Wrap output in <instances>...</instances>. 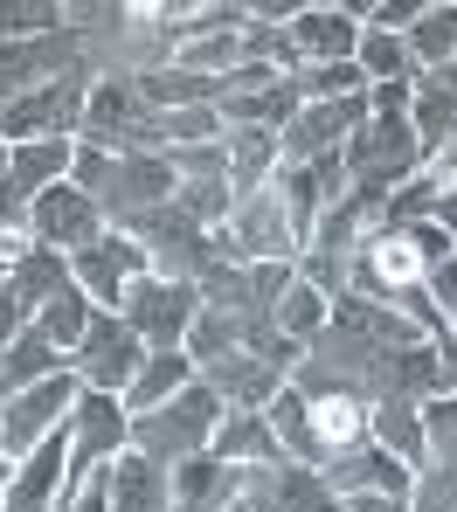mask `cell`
Here are the masks:
<instances>
[{
    "instance_id": "10",
    "label": "cell",
    "mask_w": 457,
    "mask_h": 512,
    "mask_svg": "<svg viewBox=\"0 0 457 512\" xmlns=\"http://www.w3.org/2000/svg\"><path fill=\"white\" fill-rule=\"evenodd\" d=\"M139 270H153V256L139 250L132 236H118V229H104L91 250L70 256V277H77V291L91 298L97 312H118V291H125Z\"/></svg>"
},
{
    "instance_id": "37",
    "label": "cell",
    "mask_w": 457,
    "mask_h": 512,
    "mask_svg": "<svg viewBox=\"0 0 457 512\" xmlns=\"http://www.w3.org/2000/svg\"><path fill=\"white\" fill-rule=\"evenodd\" d=\"M111 173H118V153L77 139V153H70V187H84L91 201H104V194H111Z\"/></svg>"
},
{
    "instance_id": "32",
    "label": "cell",
    "mask_w": 457,
    "mask_h": 512,
    "mask_svg": "<svg viewBox=\"0 0 457 512\" xmlns=\"http://www.w3.org/2000/svg\"><path fill=\"white\" fill-rule=\"evenodd\" d=\"M354 63L367 70V84H416V77H423V70L409 63V42H402V35H381V28H361Z\"/></svg>"
},
{
    "instance_id": "6",
    "label": "cell",
    "mask_w": 457,
    "mask_h": 512,
    "mask_svg": "<svg viewBox=\"0 0 457 512\" xmlns=\"http://www.w3.org/2000/svg\"><path fill=\"white\" fill-rule=\"evenodd\" d=\"M215 250L229 256V263H291L298 256V236H291V222H284L271 187L236 201V215L215 229Z\"/></svg>"
},
{
    "instance_id": "50",
    "label": "cell",
    "mask_w": 457,
    "mask_h": 512,
    "mask_svg": "<svg viewBox=\"0 0 457 512\" xmlns=\"http://www.w3.org/2000/svg\"><path fill=\"white\" fill-rule=\"evenodd\" d=\"M229 512H250V506H243V499H236V506H229Z\"/></svg>"
},
{
    "instance_id": "11",
    "label": "cell",
    "mask_w": 457,
    "mask_h": 512,
    "mask_svg": "<svg viewBox=\"0 0 457 512\" xmlns=\"http://www.w3.org/2000/svg\"><path fill=\"white\" fill-rule=\"evenodd\" d=\"M319 478L333 485V499L381 492V499H402V506H409V492H416V471H409L402 457H388L374 436H367V443H354V450H340V457H326V464H319Z\"/></svg>"
},
{
    "instance_id": "25",
    "label": "cell",
    "mask_w": 457,
    "mask_h": 512,
    "mask_svg": "<svg viewBox=\"0 0 457 512\" xmlns=\"http://www.w3.org/2000/svg\"><path fill=\"white\" fill-rule=\"evenodd\" d=\"M132 84H139V104L146 111H181V104H215V77H194L181 63H167V70H132Z\"/></svg>"
},
{
    "instance_id": "21",
    "label": "cell",
    "mask_w": 457,
    "mask_h": 512,
    "mask_svg": "<svg viewBox=\"0 0 457 512\" xmlns=\"http://www.w3.org/2000/svg\"><path fill=\"white\" fill-rule=\"evenodd\" d=\"M70 153H77V139H28V146H7V180L35 201V194H49V187L70 180Z\"/></svg>"
},
{
    "instance_id": "43",
    "label": "cell",
    "mask_w": 457,
    "mask_h": 512,
    "mask_svg": "<svg viewBox=\"0 0 457 512\" xmlns=\"http://www.w3.org/2000/svg\"><path fill=\"white\" fill-rule=\"evenodd\" d=\"M416 90H444V97H457V56H451V63H437V70H423Z\"/></svg>"
},
{
    "instance_id": "34",
    "label": "cell",
    "mask_w": 457,
    "mask_h": 512,
    "mask_svg": "<svg viewBox=\"0 0 457 512\" xmlns=\"http://www.w3.org/2000/svg\"><path fill=\"white\" fill-rule=\"evenodd\" d=\"M63 35V0H0V49Z\"/></svg>"
},
{
    "instance_id": "4",
    "label": "cell",
    "mask_w": 457,
    "mask_h": 512,
    "mask_svg": "<svg viewBox=\"0 0 457 512\" xmlns=\"http://www.w3.org/2000/svg\"><path fill=\"white\" fill-rule=\"evenodd\" d=\"M139 367H146V340H139L118 312H91V333L70 353V374H77L84 388H97V395H125Z\"/></svg>"
},
{
    "instance_id": "35",
    "label": "cell",
    "mask_w": 457,
    "mask_h": 512,
    "mask_svg": "<svg viewBox=\"0 0 457 512\" xmlns=\"http://www.w3.org/2000/svg\"><path fill=\"white\" fill-rule=\"evenodd\" d=\"M243 326L250 319H229V312H201L194 326H187V360L194 367H208V360H222V353H243Z\"/></svg>"
},
{
    "instance_id": "38",
    "label": "cell",
    "mask_w": 457,
    "mask_h": 512,
    "mask_svg": "<svg viewBox=\"0 0 457 512\" xmlns=\"http://www.w3.org/2000/svg\"><path fill=\"white\" fill-rule=\"evenodd\" d=\"M56 512H111V464H97L91 478L63 485V499H56Z\"/></svg>"
},
{
    "instance_id": "30",
    "label": "cell",
    "mask_w": 457,
    "mask_h": 512,
    "mask_svg": "<svg viewBox=\"0 0 457 512\" xmlns=\"http://www.w3.org/2000/svg\"><path fill=\"white\" fill-rule=\"evenodd\" d=\"M264 416H271L277 443H284V457H298V464H319V443H312V402L284 381L271 402H264Z\"/></svg>"
},
{
    "instance_id": "14",
    "label": "cell",
    "mask_w": 457,
    "mask_h": 512,
    "mask_svg": "<svg viewBox=\"0 0 457 512\" xmlns=\"http://www.w3.org/2000/svg\"><path fill=\"white\" fill-rule=\"evenodd\" d=\"M243 499V464H222V457H187L174 464V512H229Z\"/></svg>"
},
{
    "instance_id": "28",
    "label": "cell",
    "mask_w": 457,
    "mask_h": 512,
    "mask_svg": "<svg viewBox=\"0 0 457 512\" xmlns=\"http://www.w3.org/2000/svg\"><path fill=\"white\" fill-rule=\"evenodd\" d=\"M312 443H319V464L340 457V450H354V443H367V409H361V402H347V395L312 402Z\"/></svg>"
},
{
    "instance_id": "22",
    "label": "cell",
    "mask_w": 457,
    "mask_h": 512,
    "mask_svg": "<svg viewBox=\"0 0 457 512\" xmlns=\"http://www.w3.org/2000/svg\"><path fill=\"white\" fill-rule=\"evenodd\" d=\"M7 284H14V298L28 305V319L56 298V291H70L77 277H70V256L63 250H42V243H28V250L14 256V270H7Z\"/></svg>"
},
{
    "instance_id": "17",
    "label": "cell",
    "mask_w": 457,
    "mask_h": 512,
    "mask_svg": "<svg viewBox=\"0 0 457 512\" xmlns=\"http://www.w3.org/2000/svg\"><path fill=\"white\" fill-rule=\"evenodd\" d=\"M208 457H222V464H277L284 457V443H277V429L264 409H229L222 423H215V436H208Z\"/></svg>"
},
{
    "instance_id": "3",
    "label": "cell",
    "mask_w": 457,
    "mask_h": 512,
    "mask_svg": "<svg viewBox=\"0 0 457 512\" xmlns=\"http://www.w3.org/2000/svg\"><path fill=\"white\" fill-rule=\"evenodd\" d=\"M77 395H84V381H77L70 367L49 374V381H35V388H21V395H7V402H0V457H7V464L35 457V443H42L49 429L70 423Z\"/></svg>"
},
{
    "instance_id": "23",
    "label": "cell",
    "mask_w": 457,
    "mask_h": 512,
    "mask_svg": "<svg viewBox=\"0 0 457 512\" xmlns=\"http://www.w3.org/2000/svg\"><path fill=\"white\" fill-rule=\"evenodd\" d=\"M63 367H70V360L42 340V326L28 319V326H21V340L0 353V402H7V395H21V388H35V381H49V374H63Z\"/></svg>"
},
{
    "instance_id": "42",
    "label": "cell",
    "mask_w": 457,
    "mask_h": 512,
    "mask_svg": "<svg viewBox=\"0 0 457 512\" xmlns=\"http://www.w3.org/2000/svg\"><path fill=\"white\" fill-rule=\"evenodd\" d=\"M430 298H437V312L451 319V333H457V250H451V263L430 270Z\"/></svg>"
},
{
    "instance_id": "39",
    "label": "cell",
    "mask_w": 457,
    "mask_h": 512,
    "mask_svg": "<svg viewBox=\"0 0 457 512\" xmlns=\"http://www.w3.org/2000/svg\"><path fill=\"white\" fill-rule=\"evenodd\" d=\"M423 7H430V0H374L367 28H381V35H409V28L423 21Z\"/></svg>"
},
{
    "instance_id": "51",
    "label": "cell",
    "mask_w": 457,
    "mask_h": 512,
    "mask_svg": "<svg viewBox=\"0 0 457 512\" xmlns=\"http://www.w3.org/2000/svg\"><path fill=\"white\" fill-rule=\"evenodd\" d=\"M0 277H7V256H0Z\"/></svg>"
},
{
    "instance_id": "5",
    "label": "cell",
    "mask_w": 457,
    "mask_h": 512,
    "mask_svg": "<svg viewBox=\"0 0 457 512\" xmlns=\"http://www.w3.org/2000/svg\"><path fill=\"white\" fill-rule=\"evenodd\" d=\"M125 450H132V416H125V402L84 388L77 409H70V464H63V485L91 478L97 464H111V457H125Z\"/></svg>"
},
{
    "instance_id": "46",
    "label": "cell",
    "mask_w": 457,
    "mask_h": 512,
    "mask_svg": "<svg viewBox=\"0 0 457 512\" xmlns=\"http://www.w3.org/2000/svg\"><path fill=\"white\" fill-rule=\"evenodd\" d=\"M430 222H437V229H451V243H457V194H451V187L437 194V215H430Z\"/></svg>"
},
{
    "instance_id": "19",
    "label": "cell",
    "mask_w": 457,
    "mask_h": 512,
    "mask_svg": "<svg viewBox=\"0 0 457 512\" xmlns=\"http://www.w3.org/2000/svg\"><path fill=\"white\" fill-rule=\"evenodd\" d=\"M201 381L222 395V409H264L277 388H284L257 353H222V360H208V367H201Z\"/></svg>"
},
{
    "instance_id": "48",
    "label": "cell",
    "mask_w": 457,
    "mask_h": 512,
    "mask_svg": "<svg viewBox=\"0 0 457 512\" xmlns=\"http://www.w3.org/2000/svg\"><path fill=\"white\" fill-rule=\"evenodd\" d=\"M7 485H14V464L0 457V506H7Z\"/></svg>"
},
{
    "instance_id": "18",
    "label": "cell",
    "mask_w": 457,
    "mask_h": 512,
    "mask_svg": "<svg viewBox=\"0 0 457 512\" xmlns=\"http://www.w3.org/2000/svg\"><path fill=\"white\" fill-rule=\"evenodd\" d=\"M367 436L388 450V457H402L409 471H423L430 464V436H423V402H402V395H388V402H374L367 409Z\"/></svg>"
},
{
    "instance_id": "1",
    "label": "cell",
    "mask_w": 457,
    "mask_h": 512,
    "mask_svg": "<svg viewBox=\"0 0 457 512\" xmlns=\"http://www.w3.org/2000/svg\"><path fill=\"white\" fill-rule=\"evenodd\" d=\"M222 416H229V409H222V395L194 374V381H187L167 409L132 416V450L174 471V464H187V457H201V450H208V436H215V423H222Z\"/></svg>"
},
{
    "instance_id": "24",
    "label": "cell",
    "mask_w": 457,
    "mask_h": 512,
    "mask_svg": "<svg viewBox=\"0 0 457 512\" xmlns=\"http://www.w3.org/2000/svg\"><path fill=\"white\" fill-rule=\"evenodd\" d=\"M277 167H284V132H229V187H236V201L264 194Z\"/></svg>"
},
{
    "instance_id": "2",
    "label": "cell",
    "mask_w": 457,
    "mask_h": 512,
    "mask_svg": "<svg viewBox=\"0 0 457 512\" xmlns=\"http://www.w3.org/2000/svg\"><path fill=\"white\" fill-rule=\"evenodd\" d=\"M118 319L146 340V353H181L187 326L201 319V291L194 284H167L153 270H139L125 291H118Z\"/></svg>"
},
{
    "instance_id": "9",
    "label": "cell",
    "mask_w": 457,
    "mask_h": 512,
    "mask_svg": "<svg viewBox=\"0 0 457 512\" xmlns=\"http://www.w3.org/2000/svg\"><path fill=\"white\" fill-rule=\"evenodd\" d=\"M367 118V97H340V104H305L291 125H284V167H312V160H326V153H340L354 132H361Z\"/></svg>"
},
{
    "instance_id": "31",
    "label": "cell",
    "mask_w": 457,
    "mask_h": 512,
    "mask_svg": "<svg viewBox=\"0 0 457 512\" xmlns=\"http://www.w3.org/2000/svg\"><path fill=\"white\" fill-rule=\"evenodd\" d=\"M91 312H97V305L84 298V291H77V284H70V291H56V298L35 312V326H42V340L56 346L63 360H70V353L84 346V333H91Z\"/></svg>"
},
{
    "instance_id": "15",
    "label": "cell",
    "mask_w": 457,
    "mask_h": 512,
    "mask_svg": "<svg viewBox=\"0 0 457 512\" xmlns=\"http://www.w3.org/2000/svg\"><path fill=\"white\" fill-rule=\"evenodd\" d=\"M291 49H298V63H347L361 49V21L347 7H298Z\"/></svg>"
},
{
    "instance_id": "41",
    "label": "cell",
    "mask_w": 457,
    "mask_h": 512,
    "mask_svg": "<svg viewBox=\"0 0 457 512\" xmlns=\"http://www.w3.org/2000/svg\"><path fill=\"white\" fill-rule=\"evenodd\" d=\"M0 236H28V194L0 173Z\"/></svg>"
},
{
    "instance_id": "49",
    "label": "cell",
    "mask_w": 457,
    "mask_h": 512,
    "mask_svg": "<svg viewBox=\"0 0 457 512\" xmlns=\"http://www.w3.org/2000/svg\"><path fill=\"white\" fill-rule=\"evenodd\" d=\"M0 173H7V139H0Z\"/></svg>"
},
{
    "instance_id": "29",
    "label": "cell",
    "mask_w": 457,
    "mask_h": 512,
    "mask_svg": "<svg viewBox=\"0 0 457 512\" xmlns=\"http://www.w3.org/2000/svg\"><path fill=\"white\" fill-rule=\"evenodd\" d=\"M402 42H409V63H416V70L451 63V56H457V0H430V7H423V21H416Z\"/></svg>"
},
{
    "instance_id": "20",
    "label": "cell",
    "mask_w": 457,
    "mask_h": 512,
    "mask_svg": "<svg viewBox=\"0 0 457 512\" xmlns=\"http://www.w3.org/2000/svg\"><path fill=\"white\" fill-rule=\"evenodd\" d=\"M194 374H201V367H194L187 353H146V367L132 374V388H125L118 402H125V416H153V409H167V402L181 395Z\"/></svg>"
},
{
    "instance_id": "27",
    "label": "cell",
    "mask_w": 457,
    "mask_h": 512,
    "mask_svg": "<svg viewBox=\"0 0 457 512\" xmlns=\"http://www.w3.org/2000/svg\"><path fill=\"white\" fill-rule=\"evenodd\" d=\"M271 326H277V333H291L298 346H312L319 333H326V326H333V298H326V291H312L305 277H291V291L277 298Z\"/></svg>"
},
{
    "instance_id": "12",
    "label": "cell",
    "mask_w": 457,
    "mask_h": 512,
    "mask_svg": "<svg viewBox=\"0 0 457 512\" xmlns=\"http://www.w3.org/2000/svg\"><path fill=\"white\" fill-rule=\"evenodd\" d=\"M174 187H181V180L167 167V153H132V160H118L111 194H104L97 208H104V222H125V215H139V208H167Z\"/></svg>"
},
{
    "instance_id": "33",
    "label": "cell",
    "mask_w": 457,
    "mask_h": 512,
    "mask_svg": "<svg viewBox=\"0 0 457 512\" xmlns=\"http://www.w3.org/2000/svg\"><path fill=\"white\" fill-rule=\"evenodd\" d=\"M174 208H181L194 229L215 236V229L236 215V187H229V180H181V187H174Z\"/></svg>"
},
{
    "instance_id": "8",
    "label": "cell",
    "mask_w": 457,
    "mask_h": 512,
    "mask_svg": "<svg viewBox=\"0 0 457 512\" xmlns=\"http://www.w3.org/2000/svg\"><path fill=\"white\" fill-rule=\"evenodd\" d=\"M243 506L250 512H340V499L319 478V464L277 457V464H250L243 471Z\"/></svg>"
},
{
    "instance_id": "16",
    "label": "cell",
    "mask_w": 457,
    "mask_h": 512,
    "mask_svg": "<svg viewBox=\"0 0 457 512\" xmlns=\"http://www.w3.org/2000/svg\"><path fill=\"white\" fill-rule=\"evenodd\" d=\"M111 512H174V471L139 450L111 457Z\"/></svg>"
},
{
    "instance_id": "13",
    "label": "cell",
    "mask_w": 457,
    "mask_h": 512,
    "mask_svg": "<svg viewBox=\"0 0 457 512\" xmlns=\"http://www.w3.org/2000/svg\"><path fill=\"white\" fill-rule=\"evenodd\" d=\"M139 111H146V104H139L132 70H104V77L91 84V104H84L77 139H84V146H111V153H118V139H125V125H132Z\"/></svg>"
},
{
    "instance_id": "26",
    "label": "cell",
    "mask_w": 457,
    "mask_h": 512,
    "mask_svg": "<svg viewBox=\"0 0 457 512\" xmlns=\"http://www.w3.org/2000/svg\"><path fill=\"white\" fill-rule=\"evenodd\" d=\"M271 194H277V208H284V222H291V236H298V250H312V229H319V208H326L312 167H277Z\"/></svg>"
},
{
    "instance_id": "45",
    "label": "cell",
    "mask_w": 457,
    "mask_h": 512,
    "mask_svg": "<svg viewBox=\"0 0 457 512\" xmlns=\"http://www.w3.org/2000/svg\"><path fill=\"white\" fill-rule=\"evenodd\" d=\"M430 173H437V180H444V187L457 194V139L444 146V153H437V160H430Z\"/></svg>"
},
{
    "instance_id": "47",
    "label": "cell",
    "mask_w": 457,
    "mask_h": 512,
    "mask_svg": "<svg viewBox=\"0 0 457 512\" xmlns=\"http://www.w3.org/2000/svg\"><path fill=\"white\" fill-rule=\"evenodd\" d=\"M444 374H451V395H457V333L444 340Z\"/></svg>"
},
{
    "instance_id": "36",
    "label": "cell",
    "mask_w": 457,
    "mask_h": 512,
    "mask_svg": "<svg viewBox=\"0 0 457 512\" xmlns=\"http://www.w3.org/2000/svg\"><path fill=\"white\" fill-rule=\"evenodd\" d=\"M174 180H229V139H208V146H174L167 153Z\"/></svg>"
},
{
    "instance_id": "7",
    "label": "cell",
    "mask_w": 457,
    "mask_h": 512,
    "mask_svg": "<svg viewBox=\"0 0 457 512\" xmlns=\"http://www.w3.org/2000/svg\"><path fill=\"white\" fill-rule=\"evenodd\" d=\"M104 229H111V222H104V208H97L84 187H70V180L28 201V243H42V250L77 256V250H91Z\"/></svg>"
},
{
    "instance_id": "40",
    "label": "cell",
    "mask_w": 457,
    "mask_h": 512,
    "mask_svg": "<svg viewBox=\"0 0 457 512\" xmlns=\"http://www.w3.org/2000/svg\"><path fill=\"white\" fill-rule=\"evenodd\" d=\"M409 104H416V84H374L367 90V111L374 118H409Z\"/></svg>"
},
{
    "instance_id": "44",
    "label": "cell",
    "mask_w": 457,
    "mask_h": 512,
    "mask_svg": "<svg viewBox=\"0 0 457 512\" xmlns=\"http://www.w3.org/2000/svg\"><path fill=\"white\" fill-rule=\"evenodd\" d=\"M340 512H409L402 499H381V492H354V499H340Z\"/></svg>"
}]
</instances>
